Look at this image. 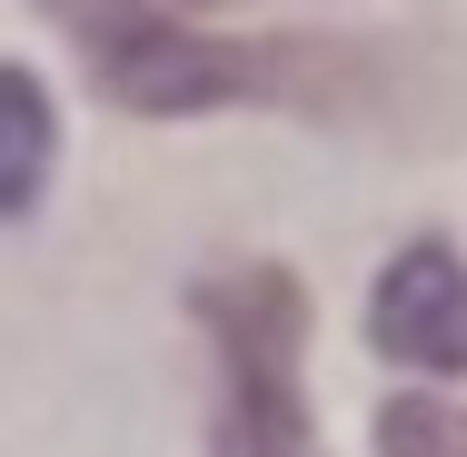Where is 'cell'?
Wrapping results in <instances>:
<instances>
[{"label": "cell", "mask_w": 467, "mask_h": 457, "mask_svg": "<svg viewBox=\"0 0 467 457\" xmlns=\"http://www.w3.org/2000/svg\"><path fill=\"white\" fill-rule=\"evenodd\" d=\"M80 70H90L99 99L119 109H150V119H180V109H308V99H348L368 80L358 50L338 40H209V30H180L170 10L150 0H40Z\"/></svg>", "instance_id": "6da1fadb"}, {"label": "cell", "mask_w": 467, "mask_h": 457, "mask_svg": "<svg viewBox=\"0 0 467 457\" xmlns=\"http://www.w3.org/2000/svg\"><path fill=\"white\" fill-rule=\"evenodd\" d=\"M199 318L219 348V438L209 457H318L298 348H308V298L288 269H219L199 278Z\"/></svg>", "instance_id": "7a4b0ae2"}, {"label": "cell", "mask_w": 467, "mask_h": 457, "mask_svg": "<svg viewBox=\"0 0 467 457\" xmlns=\"http://www.w3.org/2000/svg\"><path fill=\"white\" fill-rule=\"evenodd\" d=\"M378 318V348L408 368H467V259L448 239H418V249H398L388 278H378L368 298Z\"/></svg>", "instance_id": "3957f363"}, {"label": "cell", "mask_w": 467, "mask_h": 457, "mask_svg": "<svg viewBox=\"0 0 467 457\" xmlns=\"http://www.w3.org/2000/svg\"><path fill=\"white\" fill-rule=\"evenodd\" d=\"M40 180H50V90L20 60H0V219H20Z\"/></svg>", "instance_id": "277c9868"}, {"label": "cell", "mask_w": 467, "mask_h": 457, "mask_svg": "<svg viewBox=\"0 0 467 457\" xmlns=\"http://www.w3.org/2000/svg\"><path fill=\"white\" fill-rule=\"evenodd\" d=\"M378 457H467V408H448V398H388L378 408Z\"/></svg>", "instance_id": "5b68a950"}]
</instances>
